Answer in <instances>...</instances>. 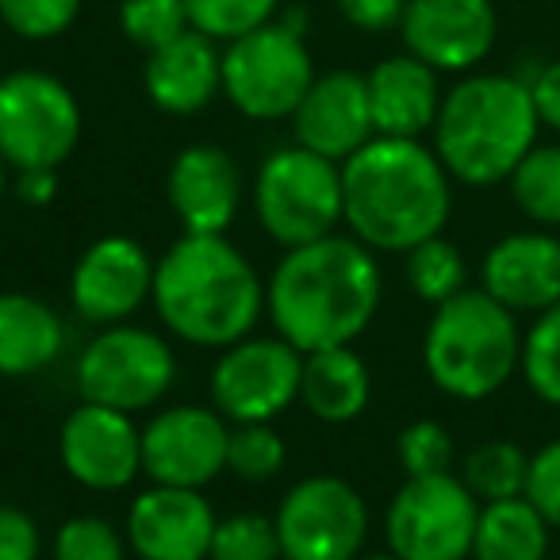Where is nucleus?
<instances>
[{"mask_svg": "<svg viewBox=\"0 0 560 560\" xmlns=\"http://www.w3.org/2000/svg\"><path fill=\"white\" fill-rule=\"evenodd\" d=\"M381 292L384 277L373 249L335 231L280 257L265 284V307L284 342L315 353L358 342L376 319Z\"/></svg>", "mask_w": 560, "mask_h": 560, "instance_id": "f257e3e1", "label": "nucleus"}, {"mask_svg": "<svg viewBox=\"0 0 560 560\" xmlns=\"http://www.w3.org/2000/svg\"><path fill=\"white\" fill-rule=\"evenodd\" d=\"M346 223L353 238L384 254H407L442 234L453 208L450 173L419 139L373 135L342 162Z\"/></svg>", "mask_w": 560, "mask_h": 560, "instance_id": "f03ea898", "label": "nucleus"}, {"mask_svg": "<svg viewBox=\"0 0 560 560\" xmlns=\"http://www.w3.org/2000/svg\"><path fill=\"white\" fill-rule=\"evenodd\" d=\"M150 300L180 342L226 350L257 327L265 284L223 234H185L154 261Z\"/></svg>", "mask_w": 560, "mask_h": 560, "instance_id": "7ed1b4c3", "label": "nucleus"}, {"mask_svg": "<svg viewBox=\"0 0 560 560\" xmlns=\"http://www.w3.org/2000/svg\"><path fill=\"white\" fill-rule=\"evenodd\" d=\"M541 119L526 78L472 73L442 96L434 119V154L445 173L465 185L488 188L511 180L518 162L537 147Z\"/></svg>", "mask_w": 560, "mask_h": 560, "instance_id": "20e7f679", "label": "nucleus"}, {"mask_svg": "<svg viewBox=\"0 0 560 560\" xmlns=\"http://www.w3.org/2000/svg\"><path fill=\"white\" fill-rule=\"evenodd\" d=\"M522 361V335L514 312L483 289H465L438 304L422 338V365L445 396L488 399L514 376Z\"/></svg>", "mask_w": 560, "mask_h": 560, "instance_id": "39448f33", "label": "nucleus"}, {"mask_svg": "<svg viewBox=\"0 0 560 560\" xmlns=\"http://www.w3.org/2000/svg\"><path fill=\"white\" fill-rule=\"evenodd\" d=\"M254 211L265 234L284 249L327 238L346 223L342 165L300 142L277 150L257 170Z\"/></svg>", "mask_w": 560, "mask_h": 560, "instance_id": "423d86ee", "label": "nucleus"}, {"mask_svg": "<svg viewBox=\"0 0 560 560\" xmlns=\"http://www.w3.org/2000/svg\"><path fill=\"white\" fill-rule=\"evenodd\" d=\"M312 81V55L292 20H269L223 50V96L249 119H292Z\"/></svg>", "mask_w": 560, "mask_h": 560, "instance_id": "0eeeda50", "label": "nucleus"}, {"mask_svg": "<svg viewBox=\"0 0 560 560\" xmlns=\"http://www.w3.org/2000/svg\"><path fill=\"white\" fill-rule=\"evenodd\" d=\"M81 139L78 96L47 70L0 78V154L12 170H58Z\"/></svg>", "mask_w": 560, "mask_h": 560, "instance_id": "6e6552de", "label": "nucleus"}, {"mask_svg": "<svg viewBox=\"0 0 560 560\" xmlns=\"http://www.w3.org/2000/svg\"><path fill=\"white\" fill-rule=\"evenodd\" d=\"M476 518L480 499L460 476H407L384 514V534L399 560H465L472 557Z\"/></svg>", "mask_w": 560, "mask_h": 560, "instance_id": "1a4fd4ad", "label": "nucleus"}, {"mask_svg": "<svg viewBox=\"0 0 560 560\" xmlns=\"http://www.w3.org/2000/svg\"><path fill=\"white\" fill-rule=\"evenodd\" d=\"M177 376V358L170 342L147 327H104L85 353L78 358V388L89 404L116 407V411H147Z\"/></svg>", "mask_w": 560, "mask_h": 560, "instance_id": "9d476101", "label": "nucleus"}, {"mask_svg": "<svg viewBox=\"0 0 560 560\" xmlns=\"http://www.w3.org/2000/svg\"><path fill=\"white\" fill-rule=\"evenodd\" d=\"M284 560H358L365 549L369 511L358 488L338 476H307L277 506Z\"/></svg>", "mask_w": 560, "mask_h": 560, "instance_id": "9b49d317", "label": "nucleus"}, {"mask_svg": "<svg viewBox=\"0 0 560 560\" xmlns=\"http://www.w3.org/2000/svg\"><path fill=\"white\" fill-rule=\"evenodd\" d=\"M304 353L284 338H242L211 369V404L234 427L272 422L300 399Z\"/></svg>", "mask_w": 560, "mask_h": 560, "instance_id": "f8f14e48", "label": "nucleus"}, {"mask_svg": "<svg viewBox=\"0 0 560 560\" xmlns=\"http://www.w3.org/2000/svg\"><path fill=\"white\" fill-rule=\"evenodd\" d=\"M226 445L231 427L219 411L196 404L170 407L142 430V472L154 483L200 491L226 468Z\"/></svg>", "mask_w": 560, "mask_h": 560, "instance_id": "ddd939ff", "label": "nucleus"}, {"mask_svg": "<svg viewBox=\"0 0 560 560\" xmlns=\"http://www.w3.org/2000/svg\"><path fill=\"white\" fill-rule=\"evenodd\" d=\"M154 292V261L127 234H108L78 257L70 277L73 312L93 327L131 319Z\"/></svg>", "mask_w": 560, "mask_h": 560, "instance_id": "4468645a", "label": "nucleus"}, {"mask_svg": "<svg viewBox=\"0 0 560 560\" xmlns=\"http://www.w3.org/2000/svg\"><path fill=\"white\" fill-rule=\"evenodd\" d=\"M399 32L407 55L422 58L430 70L465 73L491 55L499 16L491 0H407Z\"/></svg>", "mask_w": 560, "mask_h": 560, "instance_id": "2eb2a0df", "label": "nucleus"}, {"mask_svg": "<svg viewBox=\"0 0 560 560\" xmlns=\"http://www.w3.org/2000/svg\"><path fill=\"white\" fill-rule=\"evenodd\" d=\"M58 453L78 483L93 491H119L142 472V430L127 411L85 399L62 422Z\"/></svg>", "mask_w": 560, "mask_h": 560, "instance_id": "dca6fc26", "label": "nucleus"}, {"mask_svg": "<svg viewBox=\"0 0 560 560\" xmlns=\"http://www.w3.org/2000/svg\"><path fill=\"white\" fill-rule=\"evenodd\" d=\"M215 522L196 488L154 483L127 511V537L142 560H208Z\"/></svg>", "mask_w": 560, "mask_h": 560, "instance_id": "f3484780", "label": "nucleus"}, {"mask_svg": "<svg viewBox=\"0 0 560 560\" xmlns=\"http://www.w3.org/2000/svg\"><path fill=\"white\" fill-rule=\"evenodd\" d=\"M292 131H296L300 147L315 150L338 165L350 154H358L376 135L365 73L330 70L315 78L300 108L292 112Z\"/></svg>", "mask_w": 560, "mask_h": 560, "instance_id": "a211bd4d", "label": "nucleus"}, {"mask_svg": "<svg viewBox=\"0 0 560 560\" xmlns=\"http://www.w3.org/2000/svg\"><path fill=\"white\" fill-rule=\"evenodd\" d=\"M480 289L506 312L541 315L560 300V238L545 231L499 238L480 265Z\"/></svg>", "mask_w": 560, "mask_h": 560, "instance_id": "6ab92c4d", "label": "nucleus"}, {"mask_svg": "<svg viewBox=\"0 0 560 560\" xmlns=\"http://www.w3.org/2000/svg\"><path fill=\"white\" fill-rule=\"evenodd\" d=\"M170 208L185 223V234H223L242 203V177L223 147L196 142L170 165Z\"/></svg>", "mask_w": 560, "mask_h": 560, "instance_id": "aec40b11", "label": "nucleus"}, {"mask_svg": "<svg viewBox=\"0 0 560 560\" xmlns=\"http://www.w3.org/2000/svg\"><path fill=\"white\" fill-rule=\"evenodd\" d=\"M147 96L170 116H192L203 112L223 93V55L215 50V39L188 27L165 47L147 55Z\"/></svg>", "mask_w": 560, "mask_h": 560, "instance_id": "412c9836", "label": "nucleus"}, {"mask_svg": "<svg viewBox=\"0 0 560 560\" xmlns=\"http://www.w3.org/2000/svg\"><path fill=\"white\" fill-rule=\"evenodd\" d=\"M365 85L376 135L419 139L434 131V119L442 112V89H438V70H430L422 58H384L365 73Z\"/></svg>", "mask_w": 560, "mask_h": 560, "instance_id": "4be33fe9", "label": "nucleus"}, {"mask_svg": "<svg viewBox=\"0 0 560 560\" xmlns=\"http://www.w3.org/2000/svg\"><path fill=\"white\" fill-rule=\"evenodd\" d=\"M66 327L58 312L27 292H0V376H32L58 361Z\"/></svg>", "mask_w": 560, "mask_h": 560, "instance_id": "5701e85b", "label": "nucleus"}, {"mask_svg": "<svg viewBox=\"0 0 560 560\" xmlns=\"http://www.w3.org/2000/svg\"><path fill=\"white\" fill-rule=\"evenodd\" d=\"M373 396V373L353 346L304 353V381L300 399L319 422H353L369 407Z\"/></svg>", "mask_w": 560, "mask_h": 560, "instance_id": "b1692460", "label": "nucleus"}, {"mask_svg": "<svg viewBox=\"0 0 560 560\" xmlns=\"http://www.w3.org/2000/svg\"><path fill=\"white\" fill-rule=\"evenodd\" d=\"M549 522L526 495L480 503L472 557L476 560H545L549 557Z\"/></svg>", "mask_w": 560, "mask_h": 560, "instance_id": "393cba45", "label": "nucleus"}, {"mask_svg": "<svg viewBox=\"0 0 560 560\" xmlns=\"http://www.w3.org/2000/svg\"><path fill=\"white\" fill-rule=\"evenodd\" d=\"M526 476H529V453L522 445L506 442V438H491V442L476 445L465 457L460 480L468 483V491L480 503H495V499L526 495Z\"/></svg>", "mask_w": 560, "mask_h": 560, "instance_id": "a878e982", "label": "nucleus"}, {"mask_svg": "<svg viewBox=\"0 0 560 560\" xmlns=\"http://www.w3.org/2000/svg\"><path fill=\"white\" fill-rule=\"evenodd\" d=\"M404 272H407V284L419 300L427 304H445L453 300L457 292H465V254L453 246L450 238L434 234V238L419 242V246L407 249V261H404Z\"/></svg>", "mask_w": 560, "mask_h": 560, "instance_id": "bb28decb", "label": "nucleus"}, {"mask_svg": "<svg viewBox=\"0 0 560 560\" xmlns=\"http://www.w3.org/2000/svg\"><path fill=\"white\" fill-rule=\"evenodd\" d=\"M511 196L522 215L560 226V147H534L511 173Z\"/></svg>", "mask_w": 560, "mask_h": 560, "instance_id": "cd10ccee", "label": "nucleus"}, {"mask_svg": "<svg viewBox=\"0 0 560 560\" xmlns=\"http://www.w3.org/2000/svg\"><path fill=\"white\" fill-rule=\"evenodd\" d=\"M518 369L537 399L560 407V300L545 307L534 319V327L522 335Z\"/></svg>", "mask_w": 560, "mask_h": 560, "instance_id": "c85d7f7f", "label": "nucleus"}, {"mask_svg": "<svg viewBox=\"0 0 560 560\" xmlns=\"http://www.w3.org/2000/svg\"><path fill=\"white\" fill-rule=\"evenodd\" d=\"M289 450L284 438L269 427V422H242L231 430V445H226V468L246 483H265L284 468Z\"/></svg>", "mask_w": 560, "mask_h": 560, "instance_id": "c756f323", "label": "nucleus"}, {"mask_svg": "<svg viewBox=\"0 0 560 560\" xmlns=\"http://www.w3.org/2000/svg\"><path fill=\"white\" fill-rule=\"evenodd\" d=\"M188 24L215 43H231L238 35L265 27L277 16L280 0H185Z\"/></svg>", "mask_w": 560, "mask_h": 560, "instance_id": "7c9ffc66", "label": "nucleus"}, {"mask_svg": "<svg viewBox=\"0 0 560 560\" xmlns=\"http://www.w3.org/2000/svg\"><path fill=\"white\" fill-rule=\"evenodd\" d=\"M119 27L135 47L150 55V50L185 35L192 24H188L185 0H124L119 4Z\"/></svg>", "mask_w": 560, "mask_h": 560, "instance_id": "2f4dec72", "label": "nucleus"}, {"mask_svg": "<svg viewBox=\"0 0 560 560\" xmlns=\"http://www.w3.org/2000/svg\"><path fill=\"white\" fill-rule=\"evenodd\" d=\"M280 537L265 514H231L215 522L208 560H277Z\"/></svg>", "mask_w": 560, "mask_h": 560, "instance_id": "473e14b6", "label": "nucleus"}, {"mask_svg": "<svg viewBox=\"0 0 560 560\" xmlns=\"http://www.w3.org/2000/svg\"><path fill=\"white\" fill-rule=\"evenodd\" d=\"M396 453L399 465H404L407 476H442L453 472V460H457V450H453V434L434 419H419L396 438Z\"/></svg>", "mask_w": 560, "mask_h": 560, "instance_id": "72a5a7b5", "label": "nucleus"}, {"mask_svg": "<svg viewBox=\"0 0 560 560\" xmlns=\"http://www.w3.org/2000/svg\"><path fill=\"white\" fill-rule=\"evenodd\" d=\"M81 12V0H0V20L20 39H58L70 32Z\"/></svg>", "mask_w": 560, "mask_h": 560, "instance_id": "f704fd0d", "label": "nucleus"}, {"mask_svg": "<svg viewBox=\"0 0 560 560\" xmlns=\"http://www.w3.org/2000/svg\"><path fill=\"white\" fill-rule=\"evenodd\" d=\"M55 560H124V541L112 522L81 514L58 529Z\"/></svg>", "mask_w": 560, "mask_h": 560, "instance_id": "c9c22d12", "label": "nucleus"}, {"mask_svg": "<svg viewBox=\"0 0 560 560\" xmlns=\"http://www.w3.org/2000/svg\"><path fill=\"white\" fill-rule=\"evenodd\" d=\"M526 499L545 514L549 526L560 529V438L545 442L541 450L529 457Z\"/></svg>", "mask_w": 560, "mask_h": 560, "instance_id": "e433bc0d", "label": "nucleus"}, {"mask_svg": "<svg viewBox=\"0 0 560 560\" xmlns=\"http://www.w3.org/2000/svg\"><path fill=\"white\" fill-rule=\"evenodd\" d=\"M0 560H39V526L12 503H0Z\"/></svg>", "mask_w": 560, "mask_h": 560, "instance_id": "4c0bfd02", "label": "nucleus"}, {"mask_svg": "<svg viewBox=\"0 0 560 560\" xmlns=\"http://www.w3.org/2000/svg\"><path fill=\"white\" fill-rule=\"evenodd\" d=\"M346 24L358 27V32L381 35L392 32V27L404 24L407 0H338Z\"/></svg>", "mask_w": 560, "mask_h": 560, "instance_id": "58836bf2", "label": "nucleus"}, {"mask_svg": "<svg viewBox=\"0 0 560 560\" xmlns=\"http://www.w3.org/2000/svg\"><path fill=\"white\" fill-rule=\"evenodd\" d=\"M526 81H529V93H534V108H537L541 127L560 131V58L557 62H545L541 70Z\"/></svg>", "mask_w": 560, "mask_h": 560, "instance_id": "ea45409f", "label": "nucleus"}, {"mask_svg": "<svg viewBox=\"0 0 560 560\" xmlns=\"http://www.w3.org/2000/svg\"><path fill=\"white\" fill-rule=\"evenodd\" d=\"M16 196L24 203H32V208H47L58 196V170H20Z\"/></svg>", "mask_w": 560, "mask_h": 560, "instance_id": "a19ab883", "label": "nucleus"}, {"mask_svg": "<svg viewBox=\"0 0 560 560\" xmlns=\"http://www.w3.org/2000/svg\"><path fill=\"white\" fill-rule=\"evenodd\" d=\"M9 170L12 165L4 162V154H0V200H4V188H9Z\"/></svg>", "mask_w": 560, "mask_h": 560, "instance_id": "79ce46f5", "label": "nucleus"}, {"mask_svg": "<svg viewBox=\"0 0 560 560\" xmlns=\"http://www.w3.org/2000/svg\"><path fill=\"white\" fill-rule=\"evenodd\" d=\"M358 560H399L396 552H384V557H358Z\"/></svg>", "mask_w": 560, "mask_h": 560, "instance_id": "37998d69", "label": "nucleus"}]
</instances>
